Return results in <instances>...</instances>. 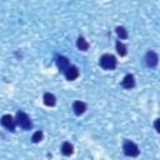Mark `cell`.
I'll return each instance as SVG.
<instances>
[{
	"mask_svg": "<svg viewBox=\"0 0 160 160\" xmlns=\"http://www.w3.org/2000/svg\"><path fill=\"white\" fill-rule=\"evenodd\" d=\"M100 66L105 70H112L116 66V59L111 54H104L100 58Z\"/></svg>",
	"mask_w": 160,
	"mask_h": 160,
	"instance_id": "6da1fadb",
	"label": "cell"
},
{
	"mask_svg": "<svg viewBox=\"0 0 160 160\" xmlns=\"http://www.w3.org/2000/svg\"><path fill=\"white\" fill-rule=\"evenodd\" d=\"M16 124L21 128V129H24V130H30L31 129V126H32V122H31V120H30V118L24 112V111H18V114H16Z\"/></svg>",
	"mask_w": 160,
	"mask_h": 160,
	"instance_id": "7a4b0ae2",
	"label": "cell"
},
{
	"mask_svg": "<svg viewBox=\"0 0 160 160\" xmlns=\"http://www.w3.org/2000/svg\"><path fill=\"white\" fill-rule=\"evenodd\" d=\"M122 151H124V154L126 156H130V158H134V156H138L139 155V148L131 140H125L124 141V144H122Z\"/></svg>",
	"mask_w": 160,
	"mask_h": 160,
	"instance_id": "3957f363",
	"label": "cell"
},
{
	"mask_svg": "<svg viewBox=\"0 0 160 160\" xmlns=\"http://www.w3.org/2000/svg\"><path fill=\"white\" fill-rule=\"evenodd\" d=\"M158 60H159V58H158V54L155 51L149 50L146 52V55H145V62H146V65L149 68H155L158 65Z\"/></svg>",
	"mask_w": 160,
	"mask_h": 160,
	"instance_id": "277c9868",
	"label": "cell"
},
{
	"mask_svg": "<svg viewBox=\"0 0 160 160\" xmlns=\"http://www.w3.org/2000/svg\"><path fill=\"white\" fill-rule=\"evenodd\" d=\"M1 124H2V126L5 128V129H8V130H10V131H14L15 130V124H16V121L12 119V116L11 115H4L2 118H1Z\"/></svg>",
	"mask_w": 160,
	"mask_h": 160,
	"instance_id": "5b68a950",
	"label": "cell"
},
{
	"mask_svg": "<svg viewBox=\"0 0 160 160\" xmlns=\"http://www.w3.org/2000/svg\"><path fill=\"white\" fill-rule=\"evenodd\" d=\"M65 78L68 79V80H75L78 76H79V69L75 66V65H70L66 70H65Z\"/></svg>",
	"mask_w": 160,
	"mask_h": 160,
	"instance_id": "8992f818",
	"label": "cell"
},
{
	"mask_svg": "<svg viewBox=\"0 0 160 160\" xmlns=\"http://www.w3.org/2000/svg\"><path fill=\"white\" fill-rule=\"evenodd\" d=\"M121 86L125 88V89H132L135 86V79H134V75L131 74H128L122 81H121Z\"/></svg>",
	"mask_w": 160,
	"mask_h": 160,
	"instance_id": "52a82bcc",
	"label": "cell"
},
{
	"mask_svg": "<svg viewBox=\"0 0 160 160\" xmlns=\"http://www.w3.org/2000/svg\"><path fill=\"white\" fill-rule=\"evenodd\" d=\"M56 65H58V68H59L60 71L65 72V70L70 66V62H69V60L65 56H59L58 60H56Z\"/></svg>",
	"mask_w": 160,
	"mask_h": 160,
	"instance_id": "ba28073f",
	"label": "cell"
},
{
	"mask_svg": "<svg viewBox=\"0 0 160 160\" xmlns=\"http://www.w3.org/2000/svg\"><path fill=\"white\" fill-rule=\"evenodd\" d=\"M72 110H74V112L76 115H82L85 112V110H86V105L82 101H75L72 104Z\"/></svg>",
	"mask_w": 160,
	"mask_h": 160,
	"instance_id": "9c48e42d",
	"label": "cell"
},
{
	"mask_svg": "<svg viewBox=\"0 0 160 160\" xmlns=\"http://www.w3.org/2000/svg\"><path fill=\"white\" fill-rule=\"evenodd\" d=\"M44 104H45L46 106H54V105L56 104L55 96H54L52 94H50V92H45V94H44Z\"/></svg>",
	"mask_w": 160,
	"mask_h": 160,
	"instance_id": "30bf717a",
	"label": "cell"
},
{
	"mask_svg": "<svg viewBox=\"0 0 160 160\" xmlns=\"http://www.w3.org/2000/svg\"><path fill=\"white\" fill-rule=\"evenodd\" d=\"M61 152H62L65 156H70V155L74 152V146H72L70 142L65 141V142L61 145Z\"/></svg>",
	"mask_w": 160,
	"mask_h": 160,
	"instance_id": "8fae6325",
	"label": "cell"
},
{
	"mask_svg": "<svg viewBox=\"0 0 160 160\" xmlns=\"http://www.w3.org/2000/svg\"><path fill=\"white\" fill-rule=\"evenodd\" d=\"M76 46H78L79 50H81V51H86V50L89 49V42H88L82 36H80V38L78 39V41H76Z\"/></svg>",
	"mask_w": 160,
	"mask_h": 160,
	"instance_id": "7c38bea8",
	"label": "cell"
},
{
	"mask_svg": "<svg viewBox=\"0 0 160 160\" xmlns=\"http://www.w3.org/2000/svg\"><path fill=\"white\" fill-rule=\"evenodd\" d=\"M116 51H118V54L120 55V56H125L126 55V52H128V50H126V46L119 40V41H116Z\"/></svg>",
	"mask_w": 160,
	"mask_h": 160,
	"instance_id": "4fadbf2b",
	"label": "cell"
},
{
	"mask_svg": "<svg viewBox=\"0 0 160 160\" xmlns=\"http://www.w3.org/2000/svg\"><path fill=\"white\" fill-rule=\"evenodd\" d=\"M116 34H118V36H119L120 39H126V38H128V31H126L125 28H122V26H118V28H116Z\"/></svg>",
	"mask_w": 160,
	"mask_h": 160,
	"instance_id": "5bb4252c",
	"label": "cell"
},
{
	"mask_svg": "<svg viewBox=\"0 0 160 160\" xmlns=\"http://www.w3.org/2000/svg\"><path fill=\"white\" fill-rule=\"evenodd\" d=\"M41 139H42V131H35L32 134V138H31L32 142H40Z\"/></svg>",
	"mask_w": 160,
	"mask_h": 160,
	"instance_id": "9a60e30c",
	"label": "cell"
},
{
	"mask_svg": "<svg viewBox=\"0 0 160 160\" xmlns=\"http://www.w3.org/2000/svg\"><path fill=\"white\" fill-rule=\"evenodd\" d=\"M154 126H155V130L159 132V131H160V128H159V119H156V120H155V124H154Z\"/></svg>",
	"mask_w": 160,
	"mask_h": 160,
	"instance_id": "2e32d148",
	"label": "cell"
}]
</instances>
